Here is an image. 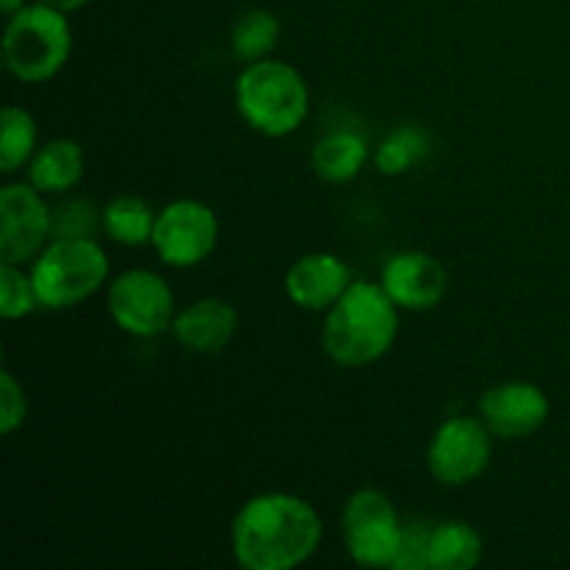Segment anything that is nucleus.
<instances>
[{
	"label": "nucleus",
	"instance_id": "4468645a",
	"mask_svg": "<svg viewBox=\"0 0 570 570\" xmlns=\"http://www.w3.org/2000/svg\"><path fill=\"white\" fill-rule=\"evenodd\" d=\"M239 328V312L228 301L206 295L178 309L173 321V337L189 351V354L215 356L234 340Z\"/></svg>",
	"mask_w": 570,
	"mask_h": 570
},
{
	"label": "nucleus",
	"instance_id": "412c9836",
	"mask_svg": "<svg viewBox=\"0 0 570 570\" xmlns=\"http://www.w3.org/2000/svg\"><path fill=\"white\" fill-rule=\"evenodd\" d=\"M0 122V173L14 176L37 154V120L22 106H6Z\"/></svg>",
	"mask_w": 570,
	"mask_h": 570
},
{
	"label": "nucleus",
	"instance_id": "5701e85b",
	"mask_svg": "<svg viewBox=\"0 0 570 570\" xmlns=\"http://www.w3.org/2000/svg\"><path fill=\"white\" fill-rule=\"evenodd\" d=\"M104 228V209L81 198H70L50 209V239L95 237Z\"/></svg>",
	"mask_w": 570,
	"mask_h": 570
},
{
	"label": "nucleus",
	"instance_id": "2eb2a0df",
	"mask_svg": "<svg viewBox=\"0 0 570 570\" xmlns=\"http://www.w3.org/2000/svg\"><path fill=\"white\" fill-rule=\"evenodd\" d=\"M87 170V154L76 139H50L37 148L33 159L28 161V181L39 193H67L76 187Z\"/></svg>",
	"mask_w": 570,
	"mask_h": 570
},
{
	"label": "nucleus",
	"instance_id": "6ab92c4d",
	"mask_svg": "<svg viewBox=\"0 0 570 570\" xmlns=\"http://www.w3.org/2000/svg\"><path fill=\"white\" fill-rule=\"evenodd\" d=\"M429 154H432V137H429L426 128L406 122V126L393 128L379 142L373 161H376L379 173H384V176H406L417 165H423Z\"/></svg>",
	"mask_w": 570,
	"mask_h": 570
},
{
	"label": "nucleus",
	"instance_id": "20e7f679",
	"mask_svg": "<svg viewBox=\"0 0 570 570\" xmlns=\"http://www.w3.org/2000/svg\"><path fill=\"white\" fill-rule=\"evenodd\" d=\"M72 53V31L65 11L45 0L26 3L9 17L3 33L6 70L22 83H45L61 72Z\"/></svg>",
	"mask_w": 570,
	"mask_h": 570
},
{
	"label": "nucleus",
	"instance_id": "0eeeda50",
	"mask_svg": "<svg viewBox=\"0 0 570 570\" xmlns=\"http://www.w3.org/2000/svg\"><path fill=\"white\" fill-rule=\"evenodd\" d=\"M106 306H109L115 326L139 340L170 332L178 315L176 295H173L167 278L154 271H145V267L120 273L111 282Z\"/></svg>",
	"mask_w": 570,
	"mask_h": 570
},
{
	"label": "nucleus",
	"instance_id": "423d86ee",
	"mask_svg": "<svg viewBox=\"0 0 570 570\" xmlns=\"http://www.w3.org/2000/svg\"><path fill=\"white\" fill-rule=\"evenodd\" d=\"M401 534L404 521L387 493L362 488L345 501L343 540L354 562L367 568H393L399 560Z\"/></svg>",
	"mask_w": 570,
	"mask_h": 570
},
{
	"label": "nucleus",
	"instance_id": "f257e3e1",
	"mask_svg": "<svg viewBox=\"0 0 570 570\" xmlns=\"http://www.w3.org/2000/svg\"><path fill=\"white\" fill-rule=\"evenodd\" d=\"M321 512L295 493H259L232 521L234 560L245 570H293L315 557Z\"/></svg>",
	"mask_w": 570,
	"mask_h": 570
},
{
	"label": "nucleus",
	"instance_id": "39448f33",
	"mask_svg": "<svg viewBox=\"0 0 570 570\" xmlns=\"http://www.w3.org/2000/svg\"><path fill=\"white\" fill-rule=\"evenodd\" d=\"M39 306L65 312L92 298L109 278V256L95 237L50 239L31 262Z\"/></svg>",
	"mask_w": 570,
	"mask_h": 570
},
{
	"label": "nucleus",
	"instance_id": "f03ea898",
	"mask_svg": "<svg viewBox=\"0 0 570 570\" xmlns=\"http://www.w3.org/2000/svg\"><path fill=\"white\" fill-rule=\"evenodd\" d=\"M401 309L379 282H354L326 312L321 332L323 354L340 367H365L395 345Z\"/></svg>",
	"mask_w": 570,
	"mask_h": 570
},
{
	"label": "nucleus",
	"instance_id": "f3484780",
	"mask_svg": "<svg viewBox=\"0 0 570 570\" xmlns=\"http://www.w3.org/2000/svg\"><path fill=\"white\" fill-rule=\"evenodd\" d=\"M484 540L468 521H443L432 529L429 570H473L482 562Z\"/></svg>",
	"mask_w": 570,
	"mask_h": 570
},
{
	"label": "nucleus",
	"instance_id": "a878e982",
	"mask_svg": "<svg viewBox=\"0 0 570 570\" xmlns=\"http://www.w3.org/2000/svg\"><path fill=\"white\" fill-rule=\"evenodd\" d=\"M48 6H53V9L65 11V14H70V11H78L83 9V6H89L92 0H45Z\"/></svg>",
	"mask_w": 570,
	"mask_h": 570
},
{
	"label": "nucleus",
	"instance_id": "ddd939ff",
	"mask_svg": "<svg viewBox=\"0 0 570 570\" xmlns=\"http://www.w3.org/2000/svg\"><path fill=\"white\" fill-rule=\"evenodd\" d=\"M351 284H354V276L345 259L328 250H312L289 265L284 276V293L298 309L328 312Z\"/></svg>",
	"mask_w": 570,
	"mask_h": 570
},
{
	"label": "nucleus",
	"instance_id": "4be33fe9",
	"mask_svg": "<svg viewBox=\"0 0 570 570\" xmlns=\"http://www.w3.org/2000/svg\"><path fill=\"white\" fill-rule=\"evenodd\" d=\"M37 309H42V306H39L31 271L26 273L22 265L0 262V315L6 321H20Z\"/></svg>",
	"mask_w": 570,
	"mask_h": 570
},
{
	"label": "nucleus",
	"instance_id": "1a4fd4ad",
	"mask_svg": "<svg viewBox=\"0 0 570 570\" xmlns=\"http://www.w3.org/2000/svg\"><path fill=\"white\" fill-rule=\"evenodd\" d=\"M217 239H220V220L215 209L204 200L178 198L159 209L150 245L165 265L187 271L209 259L212 250L217 248Z\"/></svg>",
	"mask_w": 570,
	"mask_h": 570
},
{
	"label": "nucleus",
	"instance_id": "aec40b11",
	"mask_svg": "<svg viewBox=\"0 0 570 570\" xmlns=\"http://www.w3.org/2000/svg\"><path fill=\"white\" fill-rule=\"evenodd\" d=\"M278 37H282V20L271 9L243 11L232 28L234 59L243 61V65L267 59L276 50Z\"/></svg>",
	"mask_w": 570,
	"mask_h": 570
},
{
	"label": "nucleus",
	"instance_id": "9d476101",
	"mask_svg": "<svg viewBox=\"0 0 570 570\" xmlns=\"http://www.w3.org/2000/svg\"><path fill=\"white\" fill-rule=\"evenodd\" d=\"M50 243V206L31 181L0 189V262L26 265Z\"/></svg>",
	"mask_w": 570,
	"mask_h": 570
},
{
	"label": "nucleus",
	"instance_id": "dca6fc26",
	"mask_svg": "<svg viewBox=\"0 0 570 570\" xmlns=\"http://www.w3.org/2000/svg\"><path fill=\"white\" fill-rule=\"evenodd\" d=\"M367 159H371V148H367L365 137L348 128L326 134L321 142L312 150V170L317 178L328 184H348L365 170Z\"/></svg>",
	"mask_w": 570,
	"mask_h": 570
},
{
	"label": "nucleus",
	"instance_id": "f8f14e48",
	"mask_svg": "<svg viewBox=\"0 0 570 570\" xmlns=\"http://www.w3.org/2000/svg\"><path fill=\"white\" fill-rule=\"evenodd\" d=\"M379 284L401 312H429L449 295V271L426 250H401L384 262Z\"/></svg>",
	"mask_w": 570,
	"mask_h": 570
},
{
	"label": "nucleus",
	"instance_id": "7ed1b4c3",
	"mask_svg": "<svg viewBox=\"0 0 570 570\" xmlns=\"http://www.w3.org/2000/svg\"><path fill=\"white\" fill-rule=\"evenodd\" d=\"M234 106L256 134L282 139L298 131L309 117V87L293 65L267 56L243 65L234 81Z\"/></svg>",
	"mask_w": 570,
	"mask_h": 570
},
{
	"label": "nucleus",
	"instance_id": "393cba45",
	"mask_svg": "<svg viewBox=\"0 0 570 570\" xmlns=\"http://www.w3.org/2000/svg\"><path fill=\"white\" fill-rule=\"evenodd\" d=\"M432 529L429 523L410 521L404 523V534H401L399 560L395 570H423L429 568V549H432Z\"/></svg>",
	"mask_w": 570,
	"mask_h": 570
},
{
	"label": "nucleus",
	"instance_id": "9b49d317",
	"mask_svg": "<svg viewBox=\"0 0 570 570\" xmlns=\"http://www.w3.org/2000/svg\"><path fill=\"white\" fill-rule=\"evenodd\" d=\"M551 401L534 382L493 384L479 399V417L501 440H527L546 426Z\"/></svg>",
	"mask_w": 570,
	"mask_h": 570
},
{
	"label": "nucleus",
	"instance_id": "b1692460",
	"mask_svg": "<svg viewBox=\"0 0 570 570\" xmlns=\"http://www.w3.org/2000/svg\"><path fill=\"white\" fill-rule=\"evenodd\" d=\"M28 417V399L22 384L17 382L14 373H0V434L9 438L26 423Z\"/></svg>",
	"mask_w": 570,
	"mask_h": 570
},
{
	"label": "nucleus",
	"instance_id": "a211bd4d",
	"mask_svg": "<svg viewBox=\"0 0 570 570\" xmlns=\"http://www.w3.org/2000/svg\"><path fill=\"white\" fill-rule=\"evenodd\" d=\"M156 217L159 212L139 195H117L104 206V232L115 243L139 248L154 239Z\"/></svg>",
	"mask_w": 570,
	"mask_h": 570
},
{
	"label": "nucleus",
	"instance_id": "6e6552de",
	"mask_svg": "<svg viewBox=\"0 0 570 570\" xmlns=\"http://www.w3.org/2000/svg\"><path fill=\"white\" fill-rule=\"evenodd\" d=\"M493 438L482 417L454 415L434 429L426 449L429 473L443 488L476 482L493 460Z\"/></svg>",
	"mask_w": 570,
	"mask_h": 570
},
{
	"label": "nucleus",
	"instance_id": "bb28decb",
	"mask_svg": "<svg viewBox=\"0 0 570 570\" xmlns=\"http://www.w3.org/2000/svg\"><path fill=\"white\" fill-rule=\"evenodd\" d=\"M26 6V0H0V9H3L6 17H11L14 11H20Z\"/></svg>",
	"mask_w": 570,
	"mask_h": 570
}]
</instances>
